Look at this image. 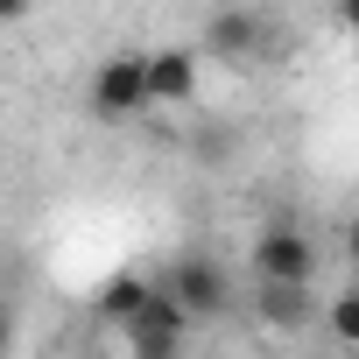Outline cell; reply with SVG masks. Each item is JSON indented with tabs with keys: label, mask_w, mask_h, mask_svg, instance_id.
Masks as SVG:
<instances>
[{
	"label": "cell",
	"mask_w": 359,
	"mask_h": 359,
	"mask_svg": "<svg viewBox=\"0 0 359 359\" xmlns=\"http://www.w3.org/2000/svg\"><path fill=\"white\" fill-rule=\"evenodd\" d=\"M254 275L261 282H310L317 275V247L303 226H268L254 240Z\"/></svg>",
	"instance_id": "obj_3"
},
{
	"label": "cell",
	"mask_w": 359,
	"mask_h": 359,
	"mask_svg": "<svg viewBox=\"0 0 359 359\" xmlns=\"http://www.w3.org/2000/svg\"><path fill=\"white\" fill-rule=\"evenodd\" d=\"M155 289H162V282H148V275H134V268H120V275H113V282L99 289V317H106V324L120 331V324H134V317L148 310V296H155Z\"/></svg>",
	"instance_id": "obj_8"
},
{
	"label": "cell",
	"mask_w": 359,
	"mask_h": 359,
	"mask_svg": "<svg viewBox=\"0 0 359 359\" xmlns=\"http://www.w3.org/2000/svg\"><path fill=\"white\" fill-rule=\"evenodd\" d=\"M162 289H169V296H184L198 317H212V310H226V303H233L226 268H219L212 254H176V261H169V275H162Z\"/></svg>",
	"instance_id": "obj_5"
},
{
	"label": "cell",
	"mask_w": 359,
	"mask_h": 359,
	"mask_svg": "<svg viewBox=\"0 0 359 359\" xmlns=\"http://www.w3.org/2000/svg\"><path fill=\"white\" fill-rule=\"evenodd\" d=\"M29 8L36 0H0V22H29Z\"/></svg>",
	"instance_id": "obj_12"
},
{
	"label": "cell",
	"mask_w": 359,
	"mask_h": 359,
	"mask_svg": "<svg viewBox=\"0 0 359 359\" xmlns=\"http://www.w3.org/2000/svg\"><path fill=\"white\" fill-rule=\"evenodd\" d=\"M254 317H261L268 331H303V324L317 317V303H310V282H261V296H254Z\"/></svg>",
	"instance_id": "obj_7"
},
{
	"label": "cell",
	"mask_w": 359,
	"mask_h": 359,
	"mask_svg": "<svg viewBox=\"0 0 359 359\" xmlns=\"http://www.w3.org/2000/svg\"><path fill=\"white\" fill-rule=\"evenodd\" d=\"M331 22H338L345 36H359V0H331Z\"/></svg>",
	"instance_id": "obj_10"
},
{
	"label": "cell",
	"mask_w": 359,
	"mask_h": 359,
	"mask_svg": "<svg viewBox=\"0 0 359 359\" xmlns=\"http://www.w3.org/2000/svg\"><path fill=\"white\" fill-rule=\"evenodd\" d=\"M338 247H345V261L359 268V219H345V233H338Z\"/></svg>",
	"instance_id": "obj_11"
},
{
	"label": "cell",
	"mask_w": 359,
	"mask_h": 359,
	"mask_svg": "<svg viewBox=\"0 0 359 359\" xmlns=\"http://www.w3.org/2000/svg\"><path fill=\"white\" fill-rule=\"evenodd\" d=\"M141 106H148V57H127V50L99 57V71H92V113L99 120H127Z\"/></svg>",
	"instance_id": "obj_2"
},
{
	"label": "cell",
	"mask_w": 359,
	"mask_h": 359,
	"mask_svg": "<svg viewBox=\"0 0 359 359\" xmlns=\"http://www.w3.org/2000/svg\"><path fill=\"white\" fill-rule=\"evenodd\" d=\"M205 85V57L191 43H169L148 57V106H191Z\"/></svg>",
	"instance_id": "obj_4"
},
{
	"label": "cell",
	"mask_w": 359,
	"mask_h": 359,
	"mask_svg": "<svg viewBox=\"0 0 359 359\" xmlns=\"http://www.w3.org/2000/svg\"><path fill=\"white\" fill-rule=\"evenodd\" d=\"M261 43H268L261 15H247V8H212L205 15V50L219 64H247V57H261Z\"/></svg>",
	"instance_id": "obj_6"
},
{
	"label": "cell",
	"mask_w": 359,
	"mask_h": 359,
	"mask_svg": "<svg viewBox=\"0 0 359 359\" xmlns=\"http://www.w3.org/2000/svg\"><path fill=\"white\" fill-rule=\"evenodd\" d=\"M191 324H198V310H191L184 296L155 289V296H148V310H141L134 324H120V345H127V352H148V359H162V352H176V345L191 338Z\"/></svg>",
	"instance_id": "obj_1"
},
{
	"label": "cell",
	"mask_w": 359,
	"mask_h": 359,
	"mask_svg": "<svg viewBox=\"0 0 359 359\" xmlns=\"http://www.w3.org/2000/svg\"><path fill=\"white\" fill-rule=\"evenodd\" d=\"M324 331H331L338 345H359V282H352V289H338V296L324 303Z\"/></svg>",
	"instance_id": "obj_9"
}]
</instances>
